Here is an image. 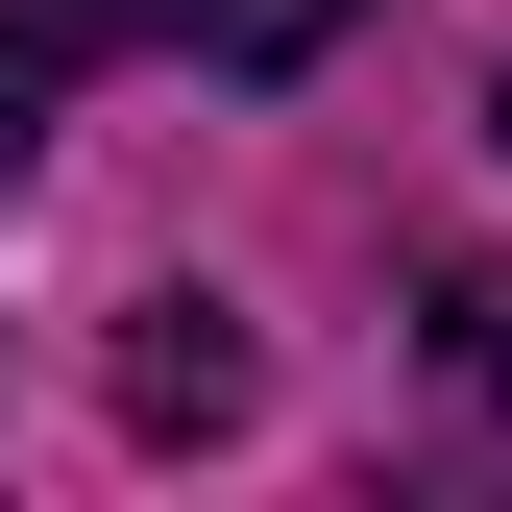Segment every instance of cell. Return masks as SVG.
<instances>
[{"label": "cell", "mask_w": 512, "mask_h": 512, "mask_svg": "<svg viewBox=\"0 0 512 512\" xmlns=\"http://www.w3.org/2000/svg\"><path fill=\"white\" fill-rule=\"evenodd\" d=\"M25 122H49V74H25V49H0V171H25Z\"/></svg>", "instance_id": "cell-5"}, {"label": "cell", "mask_w": 512, "mask_h": 512, "mask_svg": "<svg viewBox=\"0 0 512 512\" xmlns=\"http://www.w3.org/2000/svg\"><path fill=\"white\" fill-rule=\"evenodd\" d=\"M439 366H464V391L512 415V269H439Z\"/></svg>", "instance_id": "cell-4"}, {"label": "cell", "mask_w": 512, "mask_h": 512, "mask_svg": "<svg viewBox=\"0 0 512 512\" xmlns=\"http://www.w3.org/2000/svg\"><path fill=\"white\" fill-rule=\"evenodd\" d=\"M0 49H25V74H49V98H74V74H98V49H147V0H0Z\"/></svg>", "instance_id": "cell-3"}, {"label": "cell", "mask_w": 512, "mask_h": 512, "mask_svg": "<svg viewBox=\"0 0 512 512\" xmlns=\"http://www.w3.org/2000/svg\"><path fill=\"white\" fill-rule=\"evenodd\" d=\"M244 391H269V366H244L220 293H147V317H122V415H147V439H220Z\"/></svg>", "instance_id": "cell-1"}, {"label": "cell", "mask_w": 512, "mask_h": 512, "mask_svg": "<svg viewBox=\"0 0 512 512\" xmlns=\"http://www.w3.org/2000/svg\"><path fill=\"white\" fill-rule=\"evenodd\" d=\"M171 49H196V74H317V49L366 25V0H147Z\"/></svg>", "instance_id": "cell-2"}]
</instances>
